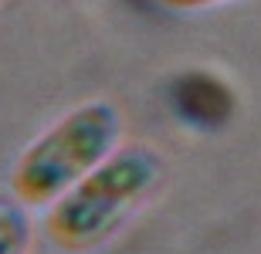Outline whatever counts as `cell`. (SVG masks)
Here are the masks:
<instances>
[{"label":"cell","mask_w":261,"mask_h":254,"mask_svg":"<svg viewBox=\"0 0 261 254\" xmlns=\"http://www.w3.org/2000/svg\"><path fill=\"white\" fill-rule=\"evenodd\" d=\"M163 183V153L146 143H122L112 156L58 196L44 214V234L68 254L95 251L133 220Z\"/></svg>","instance_id":"obj_1"},{"label":"cell","mask_w":261,"mask_h":254,"mask_svg":"<svg viewBox=\"0 0 261 254\" xmlns=\"http://www.w3.org/2000/svg\"><path fill=\"white\" fill-rule=\"evenodd\" d=\"M122 146V112L109 98L82 102L51 122L10 170V193L28 207H51Z\"/></svg>","instance_id":"obj_2"},{"label":"cell","mask_w":261,"mask_h":254,"mask_svg":"<svg viewBox=\"0 0 261 254\" xmlns=\"http://www.w3.org/2000/svg\"><path fill=\"white\" fill-rule=\"evenodd\" d=\"M31 227L28 204H20L17 196L0 193V254H31Z\"/></svg>","instance_id":"obj_3"},{"label":"cell","mask_w":261,"mask_h":254,"mask_svg":"<svg viewBox=\"0 0 261 254\" xmlns=\"http://www.w3.org/2000/svg\"><path fill=\"white\" fill-rule=\"evenodd\" d=\"M160 7L166 10H180V14H190V10H211L221 7V4H231V0H156Z\"/></svg>","instance_id":"obj_4"}]
</instances>
